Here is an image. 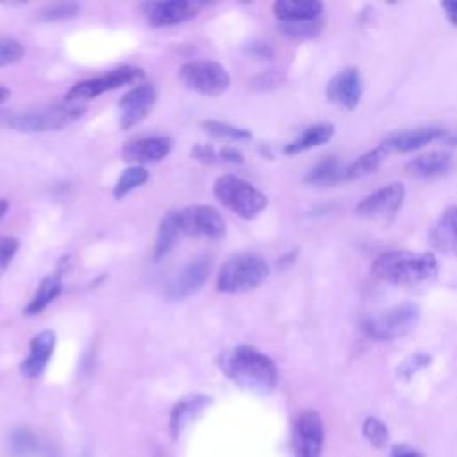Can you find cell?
Here are the masks:
<instances>
[{
  "mask_svg": "<svg viewBox=\"0 0 457 457\" xmlns=\"http://www.w3.org/2000/svg\"><path fill=\"white\" fill-rule=\"evenodd\" d=\"M445 136V129L437 127V125H425V127H416V129H409V130H400L391 134L384 145L387 146V150H395V152H412V150H420L423 146H427L428 143L441 139Z\"/></svg>",
  "mask_w": 457,
  "mask_h": 457,
  "instance_id": "obj_18",
  "label": "cell"
},
{
  "mask_svg": "<svg viewBox=\"0 0 457 457\" xmlns=\"http://www.w3.org/2000/svg\"><path fill=\"white\" fill-rule=\"evenodd\" d=\"M362 434L366 437V441L370 445H373L375 448H384L387 445L389 439V430L384 425V421H380L375 416H368L362 423Z\"/></svg>",
  "mask_w": 457,
  "mask_h": 457,
  "instance_id": "obj_29",
  "label": "cell"
},
{
  "mask_svg": "<svg viewBox=\"0 0 457 457\" xmlns=\"http://www.w3.org/2000/svg\"><path fill=\"white\" fill-rule=\"evenodd\" d=\"M23 54H25V48L18 39L0 36V68L21 61Z\"/></svg>",
  "mask_w": 457,
  "mask_h": 457,
  "instance_id": "obj_31",
  "label": "cell"
},
{
  "mask_svg": "<svg viewBox=\"0 0 457 457\" xmlns=\"http://www.w3.org/2000/svg\"><path fill=\"white\" fill-rule=\"evenodd\" d=\"M7 209H9V202L5 198H0V220L5 216Z\"/></svg>",
  "mask_w": 457,
  "mask_h": 457,
  "instance_id": "obj_40",
  "label": "cell"
},
{
  "mask_svg": "<svg viewBox=\"0 0 457 457\" xmlns=\"http://www.w3.org/2000/svg\"><path fill=\"white\" fill-rule=\"evenodd\" d=\"M155 100H157V95L154 86L150 84H139L129 89L118 102L120 127L130 129L139 121H143L154 109Z\"/></svg>",
  "mask_w": 457,
  "mask_h": 457,
  "instance_id": "obj_14",
  "label": "cell"
},
{
  "mask_svg": "<svg viewBox=\"0 0 457 457\" xmlns=\"http://www.w3.org/2000/svg\"><path fill=\"white\" fill-rule=\"evenodd\" d=\"M453 166V157L445 150H432L411 159L405 164V173L416 179H434L446 175Z\"/></svg>",
  "mask_w": 457,
  "mask_h": 457,
  "instance_id": "obj_19",
  "label": "cell"
},
{
  "mask_svg": "<svg viewBox=\"0 0 457 457\" xmlns=\"http://www.w3.org/2000/svg\"><path fill=\"white\" fill-rule=\"evenodd\" d=\"M200 9L198 2L191 0H168V2H146L143 4V12L150 25L168 27L179 25L196 16Z\"/></svg>",
  "mask_w": 457,
  "mask_h": 457,
  "instance_id": "obj_15",
  "label": "cell"
},
{
  "mask_svg": "<svg viewBox=\"0 0 457 457\" xmlns=\"http://www.w3.org/2000/svg\"><path fill=\"white\" fill-rule=\"evenodd\" d=\"M62 291V280H61V273H52L46 275L39 286L37 291L34 293V296L29 300L27 307H25V314L27 316H36L39 314L43 309H46Z\"/></svg>",
  "mask_w": 457,
  "mask_h": 457,
  "instance_id": "obj_25",
  "label": "cell"
},
{
  "mask_svg": "<svg viewBox=\"0 0 457 457\" xmlns=\"http://www.w3.org/2000/svg\"><path fill=\"white\" fill-rule=\"evenodd\" d=\"M362 96V79L355 66L337 71L327 84V98L341 109L353 111Z\"/></svg>",
  "mask_w": 457,
  "mask_h": 457,
  "instance_id": "obj_13",
  "label": "cell"
},
{
  "mask_svg": "<svg viewBox=\"0 0 457 457\" xmlns=\"http://www.w3.org/2000/svg\"><path fill=\"white\" fill-rule=\"evenodd\" d=\"M403 198H405V187L400 182H391L366 195L355 205V212L368 220L387 221L400 211Z\"/></svg>",
  "mask_w": 457,
  "mask_h": 457,
  "instance_id": "obj_10",
  "label": "cell"
},
{
  "mask_svg": "<svg viewBox=\"0 0 457 457\" xmlns=\"http://www.w3.org/2000/svg\"><path fill=\"white\" fill-rule=\"evenodd\" d=\"M220 368L234 384L257 395L271 393L278 382L277 364L262 352L246 345L225 352L220 357Z\"/></svg>",
  "mask_w": 457,
  "mask_h": 457,
  "instance_id": "obj_1",
  "label": "cell"
},
{
  "mask_svg": "<svg viewBox=\"0 0 457 457\" xmlns=\"http://www.w3.org/2000/svg\"><path fill=\"white\" fill-rule=\"evenodd\" d=\"M430 364V355H425V353H416V355H411L400 368H398V377L402 378H411L418 370L425 368Z\"/></svg>",
  "mask_w": 457,
  "mask_h": 457,
  "instance_id": "obj_35",
  "label": "cell"
},
{
  "mask_svg": "<svg viewBox=\"0 0 457 457\" xmlns=\"http://www.w3.org/2000/svg\"><path fill=\"white\" fill-rule=\"evenodd\" d=\"M7 96H9V89L0 84V104H2L4 100H7Z\"/></svg>",
  "mask_w": 457,
  "mask_h": 457,
  "instance_id": "obj_41",
  "label": "cell"
},
{
  "mask_svg": "<svg viewBox=\"0 0 457 457\" xmlns=\"http://www.w3.org/2000/svg\"><path fill=\"white\" fill-rule=\"evenodd\" d=\"M420 320V309L414 303H400L362 320V330L375 341H391L409 334Z\"/></svg>",
  "mask_w": 457,
  "mask_h": 457,
  "instance_id": "obj_6",
  "label": "cell"
},
{
  "mask_svg": "<svg viewBox=\"0 0 457 457\" xmlns=\"http://www.w3.org/2000/svg\"><path fill=\"white\" fill-rule=\"evenodd\" d=\"M84 112V107L73 102H59L52 105L36 107L20 114H14L9 120V125L20 132H48L61 130L79 120Z\"/></svg>",
  "mask_w": 457,
  "mask_h": 457,
  "instance_id": "obj_5",
  "label": "cell"
},
{
  "mask_svg": "<svg viewBox=\"0 0 457 457\" xmlns=\"http://www.w3.org/2000/svg\"><path fill=\"white\" fill-rule=\"evenodd\" d=\"M18 248H20V243L16 237H11V236L0 237V277L5 273V270L12 262Z\"/></svg>",
  "mask_w": 457,
  "mask_h": 457,
  "instance_id": "obj_34",
  "label": "cell"
},
{
  "mask_svg": "<svg viewBox=\"0 0 457 457\" xmlns=\"http://www.w3.org/2000/svg\"><path fill=\"white\" fill-rule=\"evenodd\" d=\"M180 232L195 237L221 239L225 236V221L211 205H187L177 212Z\"/></svg>",
  "mask_w": 457,
  "mask_h": 457,
  "instance_id": "obj_9",
  "label": "cell"
},
{
  "mask_svg": "<svg viewBox=\"0 0 457 457\" xmlns=\"http://www.w3.org/2000/svg\"><path fill=\"white\" fill-rule=\"evenodd\" d=\"M171 150V139L168 137H141L129 141L121 154L123 159L129 162H134L136 166L141 164H150V162H159L162 161Z\"/></svg>",
  "mask_w": 457,
  "mask_h": 457,
  "instance_id": "obj_16",
  "label": "cell"
},
{
  "mask_svg": "<svg viewBox=\"0 0 457 457\" xmlns=\"http://www.w3.org/2000/svg\"><path fill=\"white\" fill-rule=\"evenodd\" d=\"M430 243L443 253L457 255V205L445 209L430 232Z\"/></svg>",
  "mask_w": 457,
  "mask_h": 457,
  "instance_id": "obj_22",
  "label": "cell"
},
{
  "mask_svg": "<svg viewBox=\"0 0 457 457\" xmlns=\"http://www.w3.org/2000/svg\"><path fill=\"white\" fill-rule=\"evenodd\" d=\"M387 146L382 143L361 157H357L353 162H350L346 168H343V180H357L362 177H368L370 173H375L382 162L387 159Z\"/></svg>",
  "mask_w": 457,
  "mask_h": 457,
  "instance_id": "obj_24",
  "label": "cell"
},
{
  "mask_svg": "<svg viewBox=\"0 0 457 457\" xmlns=\"http://www.w3.org/2000/svg\"><path fill=\"white\" fill-rule=\"evenodd\" d=\"M248 52H250L252 55H255V57H261V59H270V57L273 55L271 48H270L266 43H262V41H253V43H250Z\"/></svg>",
  "mask_w": 457,
  "mask_h": 457,
  "instance_id": "obj_37",
  "label": "cell"
},
{
  "mask_svg": "<svg viewBox=\"0 0 457 457\" xmlns=\"http://www.w3.org/2000/svg\"><path fill=\"white\" fill-rule=\"evenodd\" d=\"M54 346H55V334L52 330L37 332L30 339V346L25 361L20 364L21 375L27 378H37L45 371L52 357Z\"/></svg>",
  "mask_w": 457,
  "mask_h": 457,
  "instance_id": "obj_17",
  "label": "cell"
},
{
  "mask_svg": "<svg viewBox=\"0 0 457 457\" xmlns=\"http://www.w3.org/2000/svg\"><path fill=\"white\" fill-rule=\"evenodd\" d=\"M321 29L320 21H303V23H280V30L296 39H309L314 37Z\"/></svg>",
  "mask_w": 457,
  "mask_h": 457,
  "instance_id": "obj_32",
  "label": "cell"
},
{
  "mask_svg": "<svg viewBox=\"0 0 457 457\" xmlns=\"http://www.w3.org/2000/svg\"><path fill=\"white\" fill-rule=\"evenodd\" d=\"M439 262L434 253L411 252V250H389L380 253L373 264L371 273L389 284L396 286H418L436 278Z\"/></svg>",
  "mask_w": 457,
  "mask_h": 457,
  "instance_id": "obj_2",
  "label": "cell"
},
{
  "mask_svg": "<svg viewBox=\"0 0 457 457\" xmlns=\"http://www.w3.org/2000/svg\"><path fill=\"white\" fill-rule=\"evenodd\" d=\"M204 129L216 136V137H225V139H236V141H241V139H250L252 134L246 130V129H241V127H236V125H230V123H223V121H214V120H209V121H204L202 123Z\"/></svg>",
  "mask_w": 457,
  "mask_h": 457,
  "instance_id": "obj_30",
  "label": "cell"
},
{
  "mask_svg": "<svg viewBox=\"0 0 457 457\" xmlns=\"http://www.w3.org/2000/svg\"><path fill=\"white\" fill-rule=\"evenodd\" d=\"M186 87L207 96H218L230 86L228 71L214 61H191L179 71Z\"/></svg>",
  "mask_w": 457,
  "mask_h": 457,
  "instance_id": "obj_7",
  "label": "cell"
},
{
  "mask_svg": "<svg viewBox=\"0 0 457 457\" xmlns=\"http://www.w3.org/2000/svg\"><path fill=\"white\" fill-rule=\"evenodd\" d=\"M214 196L245 220L255 218L268 205V198L250 182L236 175H221L214 182Z\"/></svg>",
  "mask_w": 457,
  "mask_h": 457,
  "instance_id": "obj_4",
  "label": "cell"
},
{
  "mask_svg": "<svg viewBox=\"0 0 457 457\" xmlns=\"http://www.w3.org/2000/svg\"><path fill=\"white\" fill-rule=\"evenodd\" d=\"M80 7L77 4H54L45 7L43 11H39L37 18L39 20H66V18H73L75 14H79Z\"/></svg>",
  "mask_w": 457,
  "mask_h": 457,
  "instance_id": "obj_33",
  "label": "cell"
},
{
  "mask_svg": "<svg viewBox=\"0 0 457 457\" xmlns=\"http://www.w3.org/2000/svg\"><path fill=\"white\" fill-rule=\"evenodd\" d=\"M325 441L323 420L316 411H303L293 427V453L295 457H320Z\"/></svg>",
  "mask_w": 457,
  "mask_h": 457,
  "instance_id": "obj_11",
  "label": "cell"
},
{
  "mask_svg": "<svg viewBox=\"0 0 457 457\" xmlns=\"http://www.w3.org/2000/svg\"><path fill=\"white\" fill-rule=\"evenodd\" d=\"M179 232H180V227H179L177 212H168V214L161 220V223H159L157 239H155V248H154V257H155V259H162V257L173 248Z\"/></svg>",
  "mask_w": 457,
  "mask_h": 457,
  "instance_id": "obj_27",
  "label": "cell"
},
{
  "mask_svg": "<svg viewBox=\"0 0 457 457\" xmlns=\"http://www.w3.org/2000/svg\"><path fill=\"white\" fill-rule=\"evenodd\" d=\"M334 136V125L332 123H314L309 125L302 130V134L298 137H295L291 143L286 145L284 152L287 155H295L316 146H321L325 143H328Z\"/></svg>",
  "mask_w": 457,
  "mask_h": 457,
  "instance_id": "obj_23",
  "label": "cell"
},
{
  "mask_svg": "<svg viewBox=\"0 0 457 457\" xmlns=\"http://www.w3.org/2000/svg\"><path fill=\"white\" fill-rule=\"evenodd\" d=\"M11 443H12V452L20 453V455H25L29 452H32V446H34V437L29 430L25 428H18L12 437H11Z\"/></svg>",
  "mask_w": 457,
  "mask_h": 457,
  "instance_id": "obj_36",
  "label": "cell"
},
{
  "mask_svg": "<svg viewBox=\"0 0 457 457\" xmlns=\"http://www.w3.org/2000/svg\"><path fill=\"white\" fill-rule=\"evenodd\" d=\"M139 79H143V70L134 68V66H120V68H114V70L100 75V77L73 84L70 87V91L66 93L64 100L73 102V104H79L84 100H93L105 91L118 89V87L132 84Z\"/></svg>",
  "mask_w": 457,
  "mask_h": 457,
  "instance_id": "obj_8",
  "label": "cell"
},
{
  "mask_svg": "<svg viewBox=\"0 0 457 457\" xmlns=\"http://www.w3.org/2000/svg\"><path fill=\"white\" fill-rule=\"evenodd\" d=\"M148 171H146V168L145 166H129L120 177H118V180H116V184H114V191H112V195L116 196V198H123L125 195H129L132 189H136V187H139V186H143L146 180H148Z\"/></svg>",
  "mask_w": 457,
  "mask_h": 457,
  "instance_id": "obj_28",
  "label": "cell"
},
{
  "mask_svg": "<svg viewBox=\"0 0 457 457\" xmlns=\"http://www.w3.org/2000/svg\"><path fill=\"white\" fill-rule=\"evenodd\" d=\"M337 180H343V168L334 157L320 161L303 177V182L311 186H332Z\"/></svg>",
  "mask_w": 457,
  "mask_h": 457,
  "instance_id": "obj_26",
  "label": "cell"
},
{
  "mask_svg": "<svg viewBox=\"0 0 457 457\" xmlns=\"http://www.w3.org/2000/svg\"><path fill=\"white\" fill-rule=\"evenodd\" d=\"M448 145H455V146H457V134H455L453 137H450V139H448Z\"/></svg>",
  "mask_w": 457,
  "mask_h": 457,
  "instance_id": "obj_42",
  "label": "cell"
},
{
  "mask_svg": "<svg viewBox=\"0 0 457 457\" xmlns=\"http://www.w3.org/2000/svg\"><path fill=\"white\" fill-rule=\"evenodd\" d=\"M325 5L320 0H277L273 14L280 23L318 21Z\"/></svg>",
  "mask_w": 457,
  "mask_h": 457,
  "instance_id": "obj_20",
  "label": "cell"
},
{
  "mask_svg": "<svg viewBox=\"0 0 457 457\" xmlns=\"http://www.w3.org/2000/svg\"><path fill=\"white\" fill-rule=\"evenodd\" d=\"M209 403H211V396H205V395H189V396H184L182 400H179L170 412L171 437L177 439L184 432V428L193 420H196L205 407H209Z\"/></svg>",
  "mask_w": 457,
  "mask_h": 457,
  "instance_id": "obj_21",
  "label": "cell"
},
{
  "mask_svg": "<svg viewBox=\"0 0 457 457\" xmlns=\"http://www.w3.org/2000/svg\"><path fill=\"white\" fill-rule=\"evenodd\" d=\"M391 457H423L416 448L407 445H396L391 452Z\"/></svg>",
  "mask_w": 457,
  "mask_h": 457,
  "instance_id": "obj_38",
  "label": "cell"
},
{
  "mask_svg": "<svg viewBox=\"0 0 457 457\" xmlns=\"http://www.w3.org/2000/svg\"><path fill=\"white\" fill-rule=\"evenodd\" d=\"M212 268V259L209 255H200L189 261L168 284L166 296L170 300H184L195 295L209 278Z\"/></svg>",
  "mask_w": 457,
  "mask_h": 457,
  "instance_id": "obj_12",
  "label": "cell"
},
{
  "mask_svg": "<svg viewBox=\"0 0 457 457\" xmlns=\"http://www.w3.org/2000/svg\"><path fill=\"white\" fill-rule=\"evenodd\" d=\"M441 7L446 12V18L450 20V23L457 25V0H445Z\"/></svg>",
  "mask_w": 457,
  "mask_h": 457,
  "instance_id": "obj_39",
  "label": "cell"
},
{
  "mask_svg": "<svg viewBox=\"0 0 457 457\" xmlns=\"http://www.w3.org/2000/svg\"><path fill=\"white\" fill-rule=\"evenodd\" d=\"M270 273L268 262L255 253L232 255L220 270L216 287L221 293H246L261 286Z\"/></svg>",
  "mask_w": 457,
  "mask_h": 457,
  "instance_id": "obj_3",
  "label": "cell"
}]
</instances>
